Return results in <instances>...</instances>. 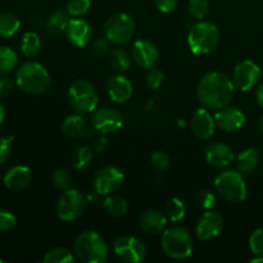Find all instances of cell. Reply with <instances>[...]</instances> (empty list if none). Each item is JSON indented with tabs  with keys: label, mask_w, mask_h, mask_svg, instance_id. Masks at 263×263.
<instances>
[{
	"label": "cell",
	"mask_w": 263,
	"mask_h": 263,
	"mask_svg": "<svg viewBox=\"0 0 263 263\" xmlns=\"http://www.w3.org/2000/svg\"><path fill=\"white\" fill-rule=\"evenodd\" d=\"M235 85L228 74L218 71L205 73L197 86L198 102L207 109L217 110L233 100Z\"/></svg>",
	"instance_id": "1"
},
{
	"label": "cell",
	"mask_w": 263,
	"mask_h": 263,
	"mask_svg": "<svg viewBox=\"0 0 263 263\" xmlns=\"http://www.w3.org/2000/svg\"><path fill=\"white\" fill-rule=\"evenodd\" d=\"M15 84L26 94L40 95L48 91L51 85V79L48 69L43 64L30 61L18 68Z\"/></svg>",
	"instance_id": "2"
},
{
	"label": "cell",
	"mask_w": 263,
	"mask_h": 263,
	"mask_svg": "<svg viewBox=\"0 0 263 263\" xmlns=\"http://www.w3.org/2000/svg\"><path fill=\"white\" fill-rule=\"evenodd\" d=\"M220 31L217 26L208 21H200L192 26L187 33V45L195 55H207L217 48Z\"/></svg>",
	"instance_id": "3"
},
{
	"label": "cell",
	"mask_w": 263,
	"mask_h": 263,
	"mask_svg": "<svg viewBox=\"0 0 263 263\" xmlns=\"http://www.w3.org/2000/svg\"><path fill=\"white\" fill-rule=\"evenodd\" d=\"M161 241L164 254L176 261L189 258L194 249L192 234L182 226H172L164 230Z\"/></svg>",
	"instance_id": "4"
},
{
	"label": "cell",
	"mask_w": 263,
	"mask_h": 263,
	"mask_svg": "<svg viewBox=\"0 0 263 263\" xmlns=\"http://www.w3.org/2000/svg\"><path fill=\"white\" fill-rule=\"evenodd\" d=\"M74 254L82 263H103L108 259V247L95 231H84L74 240Z\"/></svg>",
	"instance_id": "5"
},
{
	"label": "cell",
	"mask_w": 263,
	"mask_h": 263,
	"mask_svg": "<svg viewBox=\"0 0 263 263\" xmlns=\"http://www.w3.org/2000/svg\"><path fill=\"white\" fill-rule=\"evenodd\" d=\"M68 102L74 113L79 115L91 113L99 104V94L91 82L80 79L72 82L69 86Z\"/></svg>",
	"instance_id": "6"
},
{
	"label": "cell",
	"mask_w": 263,
	"mask_h": 263,
	"mask_svg": "<svg viewBox=\"0 0 263 263\" xmlns=\"http://www.w3.org/2000/svg\"><path fill=\"white\" fill-rule=\"evenodd\" d=\"M215 190L230 203H241L247 198V184L238 170H226L218 174L215 179Z\"/></svg>",
	"instance_id": "7"
},
{
	"label": "cell",
	"mask_w": 263,
	"mask_h": 263,
	"mask_svg": "<svg viewBox=\"0 0 263 263\" xmlns=\"http://www.w3.org/2000/svg\"><path fill=\"white\" fill-rule=\"evenodd\" d=\"M135 20L128 13L120 12L110 15L104 25V36L115 45H123L135 33Z\"/></svg>",
	"instance_id": "8"
},
{
	"label": "cell",
	"mask_w": 263,
	"mask_h": 263,
	"mask_svg": "<svg viewBox=\"0 0 263 263\" xmlns=\"http://www.w3.org/2000/svg\"><path fill=\"white\" fill-rule=\"evenodd\" d=\"M85 207H86V200L79 190H63L55 207L57 217L64 222H73L81 217Z\"/></svg>",
	"instance_id": "9"
},
{
	"label": "cell",
	"mask_w": 263,
	"mask_h": 263,
	"mask_svg": "<svg viewBox=\"0 0 263 263\" xmlns=\"http://www.w3.org/2000/svg\"><path fill=\"white\" fill-rule=\"evenodd\" d=\"M125 181V175L117 166H105L98 170L92 179V186L98 195H109L117 192Z\"/></svg>",
	"instance_id": "10"
},
{
	"label": "cell",
	"mask_w": 263,
	"mask_h": 263,
	"mask_svg": "<svg viewBox=\"0 0 263 263\" xmlns=\"http://www.w3.org/2000/svg\"><path fill=\"white\" fill-rule=\"evenodd\" d=\"M116 256L127 263L143 262L146 257V247L136 236H118L113 244Z\"/></svg>",
	"instance_id": "11"
},
{
	"label": "cell",
	"mask_w": 263,
	"mask_h": 263,
	"mask_svg": "<svg viewBox=\"0 0 263 263\" xmlns=\"http://www.w3.org/2000/svg\"><path fill=\"white\" fill-rule=\"evenodd\" d=\"M261 68L257 63L246 59V61L239 62L235 66L233 71V80L234 85L236 89L241 90V91H249L256 85H258L259 80H261Z\"/></svg>",
	"instance_id": "12"
},
{
	"label": "cell",
	"mask_w": 263,
	"mask_h": 263,
	"mask_svg": "<svg viewBox=\"0 0 263 263\" xmlns=\"http://www.w3.org/2000/svg\"><path fill=\"white\" fill-rule=\"evenodd\" d=\"M123 125L122 113L115 108L104 107L95 109L91 117V126L94 130L103 135H109L120 130Z\"/></svg>",
	"instance_id": "13"
},
{
	"label": "cell",
	"mask_w": 263,
	"mask_h": 263,
	"mask_svg": "<svg viewBox=\"0 0 263 263\" xmlns=\"http://www.w3.org/2000/svg\"><path fill=\"white\" fill-rule=\"evenodd\" d=\"M131 57L138 67L143 69H152L159 61V50L156 44L146 39H140L134 43Z\"/></svg>",
	"instance_id": "14"
},
{
	"label": "cell",
	"mask_w": 263,
	"mask_h": 263,
	"mask_svg": "<svg viewBox=\"0 0 263 263\" xmlns=\"http://www.w3.org/2000/svg\"><path fill=\"white\" fill-rule=\"evenodd\" d=\"M223 229V218L220 213L213 210L207 211L200 216L195 226V234L198 239L203 241L212 240L217 238Z\"/></svg>",
	"instance_id": "15"
},
{
	"label": "cell",
	"mask_w": 263,
	"mask_h": 263,
	"mask_svg": "<svg viewBox=\"0 0 263 263\" xmlns=\"http://www.w3.org/2000/svg\"><path fill=\"white\" fill-rule=\"evenodd\" d=\"M66 37L76 48H85L91 43L92 27L81 17L71 18L66 28Z\"/></svg>",
	"instance_id": "16"
},
{
	"label": "cell",
	"mask_w": 263,
	"mask_h": 263,
	"mask_svg": "<svg viewBox=\"0 0 263 263\" xmlns=\"http://www.w3.org/2000/svg\"><path fill=\"white\" fill-rule=\"evenodd\" d=\"M215 122L220 130L225 133H234L243 127L246 123V116L239 108L226 105L221 109H217L215 115Z\"/></svg>",
	"instance_id": "17"
},
{
	"label": "cell",
	"mask_w": 263,
	"mask_h": 263,
	"mask_svg": "<svg viewBox=\"0 0 263 263\" xmlns=\"http://www.w3.org/2000/svg\"><path fill=\"white\" fill-rule=\"evenodd\" d=\"M234 152L225 143H211L205 151L207 163L213 168H226L234 162Z\"/></svg>",
	"instance_id": "18"
},
{
	"label": "cell",
	"mask_w": 263,
	"mask_h": 263,
	"mask_svg": "<svg viewBox=\"0 0 263 263\" xmlns=\"http://www.w3.org/2000/svg\"><path fill=\"white\" fill-rule=\"evenodd\" d=\"M133 84L122 73L112 76L107 81V92L116 104H123L133 97Z\"/></svg>",
	"instance_id": "19"
},
{
	"label": "cell",
	"mask_w": 263,
	"mask_h": 263,
	"mask_svg": "<svg viewBox=\"0 0 263 263\" xmlns=\"http://www.w3.org/2000/svg\"><path fill=\"white\" fill-rule=\"evenodd\" d=\"M190 127L197 138L207 140L215 133V118L208 112L207 108H199L193 113L192 120H190Z\"/></svg>",
	"instance_id": "20"
},
{
	"label": "cell",
	"mask_w": 263,
	"mask_h": 263,
	"mask_svg": "<svg viewBox=\"0 0 263 263\" xmlns=\"http://www.w3.org/2000/svg\"><path fill=\"white\" fill-rule=\"evenodd\" d=\"M31 180H32V174H31V170L27 166H18L12 167L7 171V174L4 175V185L9 190L13 192H20V190L26 189L28 185L31 184Z\"/></svg>",
	"instance_id": "21"
},
{
	"label": "cell",
	"mask_w": 263,
	"mask_h": 263,
	"mask_svg": "<svg viewBox=\"0 0 263 263\" xmlns=\"http://www.w3.org/2000/svg\"><path fill=\"white\" fill-rule=\"evenodd\" d=\"M167 221L168 220L163 212H159L157 210H149L140 216L139 226L148 235H158L166 230Z\"/></svg>",
	"instance_id": "22"
},
{
	"label": "cell",
	"mask_w": 263,
	"mask_h": 263,
	"mask_svg": "<svg viewBox=\"0 0 263 263\" xmlns=\"http://www.w3.org/2000/svg\"><path fill=\"white\" fill-rule=\"evenodd\" d=\"M62 133L69 139H87L90 136L86 121L79 113L67 116L64 118L62 122Z\"/></svg>",
	"instance_id": "23"
},
{
	"label": "cell",
	"mask_w": 263,
	"mask_h": 263,
	"mask_svg": "<svg viewBox=\"0 0 263 263\" xmlns=\"http://www.w3.org/2000/svg\"><path fill=\"white\" fill-rule=\"evenodd\" d=\"M259 163V153L257 149L248 148L241 152L236 158V168L243 175H249Z\"/></svg>",
	"instance_id": "24"
},
{
	"label": "cell",
	"mask_w": 263,
	"mask_h": 263,
	"mask_svg": "<svg viewBox=\"0 0 263 263\" xmlns=\"http://www.w3.org/2000/svg\"><path fill=\"white\" fill-rule=\"evenodd\" d=\"M108 62H109L110 67L115 69L117 73H123L127 72L128 68L133 63V57L127 53L123 48H113L108 54Z\"/></svg>",
	"instance_id": "25"
},
{
	"label": "cell",
	"mask_w": 263,
	"mask_h": 263,
	"mask_svg": "<svg viewBox=\"0 0 263 263\" xmlns=\"http://www.w3.org/2000/svg\"><path fill=\"white\" fill-rule=\"evenodd\" d=\"M69 20L71 18H69V13L67 10H55L46 21V30L51 35H59V33L66 32Z\"/></svg>",
	"instance_id": "26"
},
{
	"label": "cell",
	"mask_w": 263,
	"mask_h": 263,
	"mask_svg": "<svg viewBox=\"0 0 263 263\" xmlns=\"http://www.w3.org/2000/svg\"><path fill=\"white\" fill-rule=\"evenodd\" d=\"M21 50L27 58H33L41 50V40L39 35L32 31H28L21 39Z\"/></svg>",
	"instance_id": "27"
},
{
	"label": "cell",
	"mask_w": 263,
	"mask_h": 263,
	"mask_svg": "<svg viewBox=\"0 0 263 263\" xmlns=\"http://www.w3.org/2000/svg\"><path fill=\"white\" fill-rule=\"evenodd\" d=\"M21 27V21L17 15L12 13H2L0 14V39L10 37L15 35Z\"/></svg>",
	"instance_id": "28"
},
{
	"label": "cell",
	"mask_w": 263,
	"mask_h": 263,
	"mask_svg": "<svg viewBox=\"0 0 263 263\" xmlns=\"http://www.w3.org/2000/svg\"><path fill=\"white\" fill-rule=\"evenodd\" d=\"M103 208H104V211L108 215L115 216V217H121V216H125L128 212V203L125 198L112 195V197H108L104 200Z\"/></svg>",
	"instance_id": "29"
},
{
	"label": "cell",
	"mask_w": 263,
	"mask_h": 263,
	"mask_svg": "<svg viewBox=\"0 0 263 263\" xmlns=\"http://www.w3.org/2000/svg\"><path fill=\"white\" fill-rule=\"evenodd\" d=\"M185 208L184 202L179 198H171L166 202L163 208V213L167 217V220L171 222H180L185 217Z\"/></svg>",
	"instance_id": "30"
},
{
	"label": "cell",
	"mask_w": 263,
	"mask_h": 263,
	"mask_svg": "<svg viewBox=\"0 0 263 263\" xmlns=\"http://www.w3.org/2000/svg\"><path fill=\"white\" fill-rule=\"evenodd\" d=\"M18 66V54L9 46H0V73H9Z\"/></svg>",
	"instance_id": "31"
},
{
	"label": "cell",
	"mask_w": 263,
	"mask_h": 263,
	"mask_svg": "<svg viewBox=\"0 0 263 263\" xmlns=\"http://www.w3.org/2000/svg\"><path fill=\"white\" fill-rule=\"evenodd\" d=\"M92 151L94 149L89 145L80 146L79 149H76L74 153L72 154V167L76 170H82L89 166V163L92 159V156H94V152Z\"/></svg>",
	"instance_id": "32"
},
{
	"label": "cell",
	"mask_w": 263,
	"mask_h": 263,
	"mask_svg": "<svg viewBox=\"0 0 263 263\" xmlns=\"http://www.w3.org/2000/svg\"><path fill=\"white\" fill-rule=\"evenodd\" d=\"M72 261H73V254L64 247H57V248L50 249L43 258L44 263H69Z\"/></svg>",
	"instance_id": "33"
},
{
	"label": "cell",
	"mask_w": 263,
	"mask_h": 263,
	"mask_svg": "<svg viewBox=\"0 0 263 263\" xmlns=\"http://www.w3.org/2000/svg\"><path fill=\"white\" fill-rule=\"evenodd\" d=\"M210 12V2L208 0H190L187 4V13L194 20L202 21Z\"/></svg>",
	"instance_id": "34"
},
{
	"label": "cell",
	"mask_w": 263,
	"mask_h": 263,
	"mask_svg": "<svg viewBox=\"0 0 263 263\" xmlns=\"http://www.w3.org/2000/svg\"><path fill=\"white\" fill-rule=\"evenodd\" d=\"M51 181H53V185L57 189L67 190L71 186V174H69L66 168H57L54 170V172L51 174Z\"/></svg>",
	"instance_id": "35"
},
{
	"label": "cell",
	"mask_w": 263,
	"mask_h": 263,
	"mask_svg": "<svg viewBox=\"0 0 263 263\" xmlns=\"http://www.w3.org/2000/svg\"><path fill=\"white\" fill-rule=\"evenodd\" d=\"M197 202L200 208H203L204 211H211L217 204V197L212 190L202 189L197 194Z\"/></svg>",
	"instance_id": "36"
},
{
	"label": "cell",
	"mask_w": 263,
	"mask_h": 263,
	"mask_svg": "<svg viewBox=\"0 0 263 263\" xmlns=\"http://www.w3.org/2000/svg\"><path fill=\"white\" fill-rule=\"evenodd\" d=\"M90 7H91L90 0H68L66 10L69 13V15L81 17V15L86 14L89 12Z\"/></svg>",
	"instance_id": "37"
},
{
	"label": "cell",
	"mask_w": 263,
	"mask_h": 263,
	"mask_svg": "<svg viewBox=\"0 0 263 263\" xmlns=\"http://www.w3.org/2000/svg\"><path fill=\"white\" fill-rule=\"evenodd\" d=\"M151 163L154 168L163 172L170 168V166H171V159H170L168 154H166L164 152L157 151L154 152V153H152Z\"/></svg>",
	"instance_id": "38"
},
{
	"label": "cell",
	"mask_w": 263,
	"mask_h": 263,
	"mask_svg": "<svg viewBox=\"0 0 263 263\" xmlns=\"http://www.w3.org/2000/svg\"><path fill=\"white\" fill-rule=\"evenodd\" d=\"M249 248L254 256H263V229H257L249 238Z\"/></svg>",
	"instance_id": "39"
},
{
	"label": "cell",
	"mask_w": 263,
	"mask_h": 263,
	"mask_svg": "<svg viewBox=\"0 0 263 263\" xmlns=\"http://www.w3.org/2000/svg\"><path fill=\"white\" fill-rule=\"evenodd\" d=\"M109 44L110 41L108 40L105 36L104 37L97 39V40L92 41V44L90 45V54H91L92 57H97V58L105 55V54L109 51Z\"/></svg>",
	"instance_id": "40"
},
{
	"label": "cell",
	"mask_w": 263,
	"mask_h": 263,
	"mask_svg": "<svg viewBox=\"0 0 263 263\" xmlns=\"http://www.w3.org/2000/svg\"><path fill=\"white\" fill-rule=\"evenodd\" d=\"M163 71L159 68H152L149 69L148 74H146L145 77V82H146V86L149 87V89L152 90H157L159 86H161V84L163 82Z\"/></svg>",
	"instance_id": "41"
},
{
	"label": "cell",
	"mask_w": 263,
	"mask_h": 263,
	"mask_svg": "<svg viewBox=\"0 0 263 263\" xmlns=\"http://www.w3.org/2000/svg\"><path fill=\"white\" fill-rule=\"evenodd\" d=\"M17 218L9 211H0V234H4L14 229Z\"/></svg>",
	"instance_id": "42"
},
{
	"label": "cell",
	"mask_w": 263,
	"mask_h": 263,
	"mask_svg": "<svg viewBox=\"0 0 263 263\" xmlns=\"http://www.w3.org/2000/svg\"><path fill=\"white\" fill-rule=\"evenodd\" d=\"M15 85L17 84L10 77H2L0 79V99L9 97L14 90Z\"/></svg>",
	"instance_id": "43"
},
{
	"label": "cell",
	"mask_w": 263,
	"mask_h": 263,
	"mask_svg": "<svg viewBox=\"0 0 263 263\" xmlns=\"http://www.w3.org/2000/svg\"><path fill=\"white\" fill-rule=\"evenodd\" d=\"M10 139L2 138L0 136V166L4 164L8 161L10 156V152H12V145H10Z\"/></svg>",
	"instance_id": "44"
},
{
	"label": "cell",
	"mask_w": 263,
	"mask_h": 263,
	"mask_svg": "<svg viewBox=\"0 0 263 263\" xmlns=\"http://www.w3.org/2000/svg\"><path fill=\"white\" fill-rule=\"evenodd\" d=\"M179 0H154L157 9L162 13H171L176 9Z\"/></svg>",
	"instance_id": "45"
},
{
	"label": "cell",
	"mask_w": 263,
	"mask_h": 263,
	"mask_svg": "<svg viewBox=\"0 0 263 263\" xmlns=\"http://www.w3.org/2000/svg\"><path fill=\"white\" fill-rule=\"evenodd\" d=\"M110 143H109V139L108 138H99L94 144V151L98 152V153H102V152H105L108 148H109Z\"/></svg>",
	"instance_id": "46"
},
{
	"label": "cell",
	"mask_w": 263,
	"mask_h": 263,
	"mask_svg": "<svg viewBox=\"0 0 263 263\" xmlns=\"http://www.w3.org/2000/svg\"><path fill=\"white\" fill-rule=\"evenodd\" d=\"M256 98H257V103H258L259 107L263 108V82L262 84H259L258 87H257Z\"/></svg>",
	"instance_id": "47"
},
{
	"label": "cell",
	"mask_w": 263,
	"mask_h": 263,
	"mask_svg": "<svg viewBox=\"0 0 263 263\" xmlns=\"http://www.w3.org/2000/svg\"><path fill=\"white\" fill-rule=\"evenodd\" d=\"M4 118H5V109L3 103L0 102V126H2L3 122H4Z\"/></svg>",
	"instance_id": "48"
},
{
	"label": "cell",
	"mask_w": 263,
	"mask_h": 263,
	"mask_svg": "<svg viewBox=\"0 0 263 263\" xmlns=\"http://www.w3.org/2000/svg\"><path fill=\"white\" fill-rule=\"evenodd\" d=\"M251 263H263V256H256L254 258H252Z\"/></svg>",
	"instance_id": "49"
},
{
	"label": "cell",
	"mask_w": 263,
	"mask_h": 263,
	"mask_svg": "<svg viewBox=\"0 0 263 263\" xmlns=\"http://www.w3.org/2000/svg\"><path fill=\"white\" fill-rule=\"evenodd\" d=\"M259 128L263 131V115H262V117L259 118Z\"/></svg>",
	"instance_id": "50"
}]
</instances>
